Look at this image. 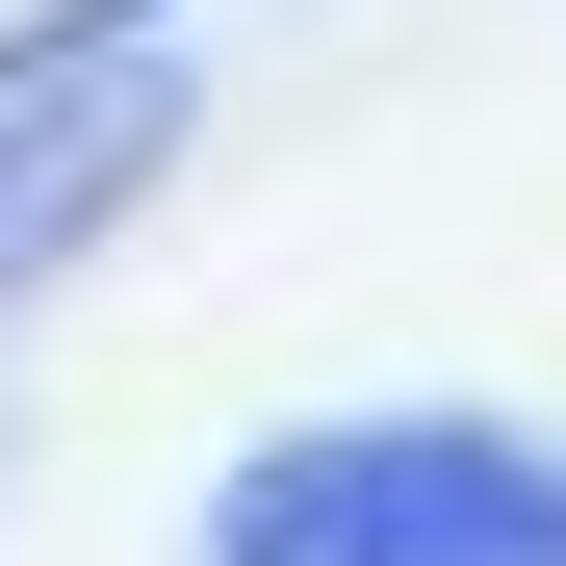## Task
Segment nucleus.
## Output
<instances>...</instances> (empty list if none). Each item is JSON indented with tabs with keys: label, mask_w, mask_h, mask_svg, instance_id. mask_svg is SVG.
Instances as JSON below:
<instances>
[{
	"label": "nucleus",
	"mask_w": 566,
	"mask_h": 566,
	"mask_svg": "<svg viewBox=\"0 0 566 566\" xmlns=\"http://www.w3.org/2000/svg\"><path fill=\"white\" fill-rule=\"evenodd\" d=\"M207 566H566V438L515 412H310L207 490Z\"/></svg>",
	"instance_id": "obj_1"
},
{
	"label": "nucleus",
	"mask_w": 566,
	"mask_h": 566,
	"mask_svg": "<svg viewBox=\"0 0 566 566\" xmlns=\"http://www.w3.org/2000/svg\"><path fill=\"white\" fill-rule=\"evenodd\" d=\"M155 155H180V52H104V77H52V104H0V310H27L77 232H129Z\"/></svg>",
	"instance_id": "obj_2"
},
{
	"label": "nucleus",
	"mask_w": 566,
	"mask_h": 566,
	"mask_svg": "<svg viewBox=\"0 0 566 566\" xmlns=\"http://www.w3.org/2000/svg\"><path fill=\"white\" fill-rule=\"evenodd\" d=\"M155 27H180V0H0V104H52V77H104Z\"/></svg>",
	"instance_id": "obj_3"
}]
</instances>
